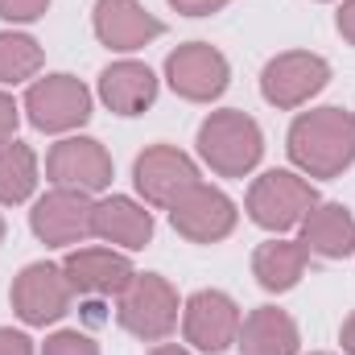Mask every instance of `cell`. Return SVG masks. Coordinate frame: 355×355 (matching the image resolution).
I'll return each mask as SVG.
<instances>
[{
  "instance_id": "1",
  "label": "cell",
  "mask_w": 355,
  "mask_h": 355,
  "mask_svg": "<svg viewBox=\"0 0 355 355\" xmlns=\"http://www.w3.org/2000/svg\"><path fill=\"white\" fill-rule=\"evenodd\" d=\"M285 149L302 178H339L355 166V112L335 103L302 112L289 124Z\"/></svg>"
},
{
  "instance_id": "2",
  "label": "cell",
  "mask_w": 355,
  "mask_h": 355,
  "mask_svg": "<svg viewBox=\"0 0 355 355\" xmlns=\"http://www.w3.org/2000/svg\"><path fill=\"white\" fill-rule=\"evenodd\" d=\"M198 157L219 178H248L265 157L261 124L240 107H219L198 124Z\"/></svg>"
},
{
  "instance_id": "3",
  "label": "cell",
  "mask_w": 355,
  "mask_h": 355,
  "mask_svg": "<svg viewBox=\"0 0 355 355\" xmlns=\"http://www.w3.org/2000/svg\"><path fill=\"white\" fill-rule=\"evenodd\" d=\"M182 318V302L178 289L162 277V272H137L128 281V289L116 297V322L145 343H162L170 339Z\"/></svg>"
},
{
  "instance_id": "4",
  "label": "cell",
  "mask_w": 355,
  "mask_h": 355,
  "mask_svg": "<svg viewBox=\"0 0 355 355\" xmlns=\"http://www.w3.org/2000/svg\"><path fill=\"white\" fill-rule=\"evenodd\" d=\"M318 202L314 182L293 170H268L248 186L244 211L257 227H265L272 236H285L293 227H302V219L310 215V207Z\"/></svg>"
},
{
  "instance_id": "5",
  "label": "cell",
  "mask_w": 355,
  "mask_h": 355,
  "mask_svg": "<svg viewBox=\"0 0 355 355\" xmlns=\"http://www.w3.org/2000/svg\"><path fill=\"white\" fill-rule=\"evenodd\" d=\"M21 112L29 116V124L37 132H75L91 120V91L75 75H46L33 79L25 91Z\"/></svg>"
},
{
  "instance_id": "6",
  "label": "cell",
  "mask_w": 355,
  "mask_h": 355,
  "mask_svg": "<svg viewBox=\"0 0 355 355\" xmlns=\"http://www.w3.org/2000/svg\"><path fill=\"white\" fill-rule=\"evenodd\" d=\"M327 83H331V62L314 50H285V54L268 58L261 71V95H265V103L281 107V112L306 107Z\"/></svg>"
},
{
  "instance_id": "7",
  "label": "cell",
  "mask_w": 355,
  "mask_h": 355,
  "mask_svg": "<svg viewBox=\"0 0 355 355\" xmlns=\"http://www.w3.org/2000/svg\"><path fill=\"white\" fill-rule=\"evenodd\" d=\"M8 302H12V310H17V318L25 327H50V322H58L71 310L75 289H71L62 265L33 261V265H25L17 272V281L8 289Z\"/></svg>"
},
{
  "instance_id": "8",
  "label": "cell",
  "mask_w": 355,
  "mask_h": 355,
  "mask_svg": "<svg viewBox=\"0 0 355 355\" xmlns=\"http://www.w3.org/2000/svg\"><path fill=\"white\" fill-rule=\"evenodd\" d=\"M240 322H244V314H240L236 297L223 289H198L182 302V335L202 355H219L236 347Z\"/></svg>"
},
{
  "instance_id": "9",
  "label": "cell",
  "mask_w": 355,
  "mask_h": 355,
  "mask_svg": "<svg viewBox=\"0 0 355 355\" xmlns=\"http://www.w3.org/2000/svg\"><path fill=\"white\" fill-rule=\"evenodd\" d=\"M166 83L186 103H215L232 83V67L211 42H186L166 58Z\"/></svg>"
},
{
  "instance_id": "10",
  "label": "cell",
  "mask_w": 355,
  "mask_h": 355,
  "mask_svg": "<svg viewBox=\"0 0 355 355\" xmlns=\"http://www.w3.org/2000/svg\"><path fill=\"white\" fill-rule=\"evenodd\" d=\"M91 211H95V198L91 194L54 186V190H46L33 202L29 227H33V236L46 248H75V244L91 240Z\"/></svg>"
},
{
  "instance_id": "11",
  "label": "cell",
  "mask_w": 355,
  "mask_h": 355,
  "mask_svg": "<svg viewBox=\"0 0 355 355\" xmlns=\"http://www.w3.org/2000/svg\"><path fill=\"white\" fill-rule=\"evenodd\" d=\"M132 182H137V194L145 198V207H162L170 211L178 198L198 186V166L190 153H182L178 145H149L137 162H132Z\"/></svg>"
},
{
  "instance_id": "12",
  "label": "cell",
  "mask_w": 355,
  "mask_h": 355,
  "mask_svg": "<svg viewBox=\"0 0 355 355\" xmlns=\"http://www.w3.org/2000/svg\"><path fill=\"white\" fill-rule=\"evenodd\" d=\"M236 219H240L236 202L219 186H207V182L190 186L170 207L174 232L182 240H190V244H219V240H227L236 232Z\"/></svg>"
},
{
  "instance_id": "13",
  "label": "cell",
  "mask_w": 355,
  "mask_h": 355,
  "mask_svg": "<svg viewBox=\"0 0 355 355\" xmlns=\"http://www.w3.org/2000/svg\"><path fill=\"white\" fill-rule=\"evenodd\" d=\"M46 178L67 190L99 194L112 186V153L95 137H62L46 157Z\"/></svg>"
},
{
  "instance_id": "14",
  "label": "cell",
  "mask_w": 355,
  "mask_h": 355,
  "mask_svg": "<svg viewBox=\"0 0 355 355\" xmlns=\"http://www.w3.org/2000/svg\"><path fill=\"white\" fill-rule=\"evenodd\" d=\"M91 29H95L99 46H107V50H116V54L145 50L149 42H157V37L166 33V25H162L141 0H95Z\"/></svg>"
},
{
  "instance_id": "15",
  "label": "cell",
  "mask_w": 355,
  "mask_h": 355,
  "mask_svg": "<svg viewBox=\"0 0 355 355\" xmlns=\"http://www.w3.org/2000/svg\"><path fill=\"white\" fill-rule=\"evenodd\" d=\"M91 236L120 252H141L153 244V211L128 194H103L91 211Z\"/></svg>"
},
{
  "instance_id": "16",
  "label": "cell",
  "mask_w": 355,
  "mask_h": 355,
  "mask_svg": "<svg viewBox=\"0 0 355 355\" xmlns=\"http://www.w3.org/2000/svg\"><path fill=\"white\" fill-rule=\"evenodd\" d=\"M62 272L71 289L83 297H120L128 281L137 277L132 261L120 248H71L62 261Z\"/></svg>"
},
{
  "instance_id": "17",
  "label": "cell",
  "mask_w": 355,
  "mask_h": 355,
  "mask_svg": "<svg viewBox=\"0 0 355 355\" xmlns=\"http://www.w3.org/2000/svg\"><path fill=\"white\" fill-rule=\"evenodd\" d=\"M95 91H99V99H103L107 112H116V116H141L157 99V75L145 62H137V58H120V62H112V67L99 71V87Z\"/></svg>"
},
{
  "instance_id": "18",
  "label": "cell",
  "mask_w": 355,
  "mask_h": 355,
  "mask_svg": "<svg viewBox=\"0 0 355 355\" xmlns=\"http://www.w3.org/2000/svg\"><path fill=\"white\" fill-rule=\"evenodd\" d=\"M302 244L310 257L322 261H347L355 252V215L343 202H314L302 219Z\"/></svg>"
},
{
  "instance_id": "19",
  "label": "cell",
  "mask_w": 355,
  "mask_h": 355,
  "mask_svg": "<svg viewBox=\"0 0 355 355\" xmlns=\"http://www.w3.org/2000/svg\"><path fill=\"white\" fill-rule=\"evenodd\" d=\"M236 347H240V355H297L302 352V331H297V322L285 310L257 306L240 322Z\"/></svg>"
},
{
  "instance_id": "20",
  "label": "cell",
  "mask_w": 355,
  "mask_h": 355,
  "mask_svg": "<svg viewBox=\"0 0 355 355\" xmlns=\"http://www.w3.org/2000/svg\"><path fill=\"white\" fill-rule=\"evenodd\" d=\"M310 265V252L302 240H265L257 252H252V277L265 293H289Z\"/></svg>"
},
{
  "instance_id": "21",
  "label": "cell",
  "mask_w": 355,
  "mask_h": 355,
  "mask_svg": "<svg viewBox=\"0 0 355 355\" xmlns=\"http://www.w3.org/2000/svg\"><path fill=\"white\" fill-rule=\"evenodd\" d=\"M37 190V153L21 141L0 145V207H21Z\"/></svg>"
},
{
  "instance_id": "22",
  "label": "cell",
  "mask_w": 355,
  "mask_h": 355,
  "mask_svg": "<svg viewBox=\"0 0 355 355\" xmlns=\"http://www.w3.org/2000/svg\"><path fill=\"white\" fill-rule=\"evenodd\" d=\"M42 62H46V54H42L37 37L17 33V29L0 33V87H17V83L37 79Z\"/></svg>"
},
{
  "instance_id": "23",
  "label": "cell",
  "mask_w": 355,
  "mask_h": 355,
  "mask_svg": "<svg viewBox=\"0 0 355 355\" xmlns=\"http://www.w3.org/2000/svg\"><path fill=\"white\" fill-rule=\"evenodd\" d=\"M42 355H99V343L83 331H54L42 343Z\"/></svg>"
},
{
  "instance_id": "24",
  "label": "cell",
  "mask_w": 355,
  "mask_h": 355,
  "mask_svg": "<svg viewBox=\"0 0 355 355\" xmlns=\"http://www.w3.org/2000/svg\"><path fill=\"white\" fill-rule=\"evenodd\" d=\"M50 0H0V21L8 25H29L37 17H46Z\"/></svg>"
},
{
  "instance_id": "25",
  "label": "cell",
  "mask_w": 355,
  "mask_h": 355,
  "mask_svg": "<svg viewBox=\"0 0 355 355\" xmlns=\"http://www.w3.org/2000/svg\"><path fill=\"white\" fill-rule=\"evenodd\" d=\"M17 124H21V103L0 91V145H8L17 137Z\"/></svg>"
},
{
  "instance_id": "26",
  "label": "cell",
  "mask_w": 355,
  "mask_h": 355,
  "mask_svg": "<svg viewBox=\"0 0 355 355\" xmlns=\"http://www.w3.org/2000/svg\"><path fill=\"white\" fill-rule=\"evenodd\" d=\"M0 355H33V339L25 331L0 327Z\"/></svg>"
},
{
  "instance_id": "27",
  "label": "cell",
  "mask_w": 355,
  "mask_h": 355,
  "mask_svg": "<svg viewBox=\"0 0 355 355\" xmlns=\"http://www.w3.org/2000/svg\"><path fill=\"white\" fill-rule=\"evenodd\" d=\"M182 17H211V12H219L223 4H232V0H170Z\"/></svg>"
},
{
  "instance_id": "28",
  "label": "cell",
  "mask_w": 355,
  "mask_h": 355,
  "mask_svg": "<svg viewBox=\"0 0 355 355\" xmlns=\"http://www.w3.org/2000/svg\"><path fill=\"white\" fill-rule=\"evenodd\" d=\"M335 29H339V37L355 46V0H343L339 4V12H335Z\"/></svg>"
},
{
  "instance_id": "29",
  "label": "cell",
  "mask_w": 355,
  "mask_h": 355,
  "mask_svg": "<svg viewBox=\"0 0 355 355\" xmlns=\"http://www.w3.org/2000/svg\"><path fill=\"white\" fill-rule=\"evenodd\" d=\"M339 343H343V355H355V314H347V322L339 327Z\"/></svg>"
},
{
  "instance_id": "30",
  "label": "cell",
  "mask_w": 355,
  "mask_h": 355,
  "mask_svg": "<svg viewBox=\"0 0 355 355\" xmlns=\"http://www.w3.org/2000/svg\"><path fill=\"white\" fill-rule=\"evenodd\" d=\"M149 355H190V352H186V347H178V343H157Z\"/></svg>"
},
{
  "instance_id": "31",
  "label": "cell",
  "mask_w": 355,
  "mask_h": 355,
  "mask_svg": "<svg viewBox=\"0 0 355 355\" xmlns=\"http://www.w3.org/2000/svg\"><path fill=\"white\" fill-rule=\"evenodd\" d=\"M0 244H4V219H0Z\"/></svg>"
},
{
  "instance_id": "32",
  "label": "cell",
  "mask_w": 355,
  "mask_h": 355,
  "mask_svg": "<svg viewBox=\"0 0 355 355\" xmlns=\"http://www.w3.org/2000/svg\"><path fill=\"white\" fill-rule=\"evenodd\" d=\"M310 355H335V352H310Z\"/></svg>"
},
{
  "instance_id": "33",
  "label": "cell",
  "mask_w": 355,
  "mask_h": 355,
  "mask_svg": "<svg viewBox=\"0 0 355 355\" xmlns=\"http://www.w3.org/2000/svg\"><path fill=\"white\" fill-rule=\"evenodd\" d=\"M318 4H327V0H318Z\"/></svg>"
}]
</instances>
